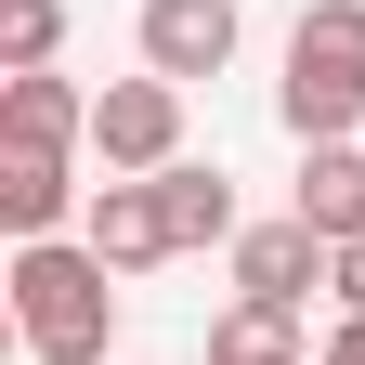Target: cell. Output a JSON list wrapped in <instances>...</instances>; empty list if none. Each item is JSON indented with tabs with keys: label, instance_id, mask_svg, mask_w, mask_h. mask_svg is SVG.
I'll return each instance as SVG.
<instances>
[{
	"label": "cell",
	"instance_id": "cell-1",
	"mask_svg": "<svg viewBox=\"0 0 365 365\" xmlns=\"http://www.w3.org/2000/svg\"><path fill=\"white\" fill-rule=\"evenodd\" d=\"M14 339H26V365H105L118 352V274L91 261V235H39V248H14Z\"/></svg>",
	"mask_w": 365,
	"mask_h": 365
},
{
	"label": "cell",
	"instance_id": "cell-2",
	"mask_svg": "<svg viewBox=\"0 0 365 365\" xmlns=\"http://www.w3.org/2000/svg\"><path fill=\"white\" fill-rule=\"evenodd\" d=\"M274 118H287V144H352V118H365V0H313L287 26Z\"/></svg>",
	"mask_w": 365,
	"mask_h": 365
},
{
	"label": "cell",
	"instance_id": "cell-3",
	"mask_svg": "<svg viewBox=\"0 0 365 365\" xmlns=\"http://www.w3.org/2000/svg\"><path fill=\"white\" fill-rule=\"evenodd\" d=\"M91 157L118 182H157L182 157V78H105L91 91Z\"/></svg>",
	"mask_w": 365,
	"mask_h": 365
},
{
	"label": "cell",
	"instance_id": "cell-4",
	"mask_svg": "<svg viewBox=\"0 0 365 365\" xmlns=\"http://www.w3.org/2000/svg\"><path fill=\"white\" fill-rule=\"evenodd\" d=\"M248 39V0H144V78H222Z\"/></svg>",
	"mask_w": 365,
	"mask_h": 365
},
{
	"label": "cell",
	"instance_id": "cell-5",
	"mask_svg": "<svg viewBox=\"0 0 365 365\" xmlns=\"http://www.w3.org/2000/svg\"><path fill=\"white\" fill-rule=\"evenodd\" d=\"M313 274H339V248L313 235L300 209H287V222H248V235H235V300H274V313H300V300H313Z\"/></svg>",
	"mask_w": 365,
	"mask_h": 365
},
{
	"label": "cell",
	"instance_id": "cell-6",
	"mask_svg": "<svg viewBox=\"0 0 365 365\" xmlns=\"http://www.w3.org/2000/svg\"><path fill=\"white\" fill-rule=\"evenodd\" d=\"M78 235H91V261L105 274H157V261H182L170 248V209H157V182H91V209H78Z\"/></svg>",
	"mask_w": 365,
	"mask_h": 365
},
{
	"label": "cell",
	"instance_id": "cell-7",
	"mask_svg": "<svg viewBox=\"0 0 365 365\" xmlns=\"http://www.w3.org/2000/svg\"><path fill=\"white\" fill-rule=\"evenodd\" d=\"M0 144H26V157H78V144H91V91H78L66 66L0 78Z\"/></svg>",
	"mask_w": 365,
	"mask_h": 365
},
{
	"label": "cell",
	"instance_id": "cell-8",
	"mask_svg": "<svg viewBox=\"0 0 365 365\" xmlns=\"http://www.w3.org/2000/svg\"><path fill=\"white\" fill-rule=\"evenodd\" d=\"M78 209H91V182L66 157H26V144H0V235L39 248V235H78Z\"/></svg>",
	"mask_w": 365,
	"mask_h": 365
},
{
	"label": "cell",
	"instance_id": "cell-9",
	"mask_svg": "<svg viewBox=\"0 0 365 365\" xmlns=\"http://www.w3.org/2000/svg\"><path fill=\"white\" fill-rule=\"evenodd\" d=\"M327 248H352L365 235V144H300V196H287Z\"/></svg>",
	"mask_w": 365,
	"mask_h": 365
},
{
	"label": "cell",
	"instance_id": "cell-10",
	"mask_svg": "<svg viewBox=\"0 0 365 365\" xmlns=\"http://www.w3.org/2000/svg\"><path fill=\"white\" fill-rule=\"evenodd\" d=\"M157 209H170V248H235L248 222H235V182H222L209 157H170L157 170Z\"/></svg>",
	"mask_w": 365,
	"mask_h": 365
},
{
	"label": "cell",
	"instance_id": "cell-11",
	"mask_svg": "<svg viewBox=\"0 0 365 365\" xmlns=\"http://www.w3.org/2000/svg\"><path fill=\"white\" fill-rule=\"evenodd\" d=\"M209 365H300V313H274V300H235L209 327Z\"/></svg>",
	"mask_w": 365,
	"mask_h": 365
},
{
	"label": "cell",
	"instance_id": "cell-12",
	"mask_svg": "<svg viewBox=\"0 0 365 365\" xmlns=\"http://www.w3.org/2000/svg\"><path fill=\"white\" fill-rule=\"evenodd\" d=\"M53 53H66V0H0V78H26Z\"/></svg>",
	"mask_w": 365,
	"mask_h": 365
},
{
	"label": "cell",
	"instance_id": "cell-13",
	"mask_svg": "<svg viewBox=\"0 0 365 365\" xmlns=\"http://www.w3.org/2000/svg\"><path fill=\"white\" fill-rule=\"evenodd\" d=\"M327 287H339V313H365V235L339 248V274H327Z\"/></svg>",
	"mask_w": 365,
	"mask_h": 365
},
{
	"label": "cell",
	"instance_id": "cell-14",
	"mask_svg": "<svg viewBox=\"0 0 365 365\" xmlns=\"http://www.w3.org/2000/svg\"><path fill=\"white\" fill-rule=\"evenodd\" d=\"M313 365H365V313H339V327H327V352H313Z\"/></svg>",
	"mask_w": 365,
	"mask_h": 365
}]
</instances>
